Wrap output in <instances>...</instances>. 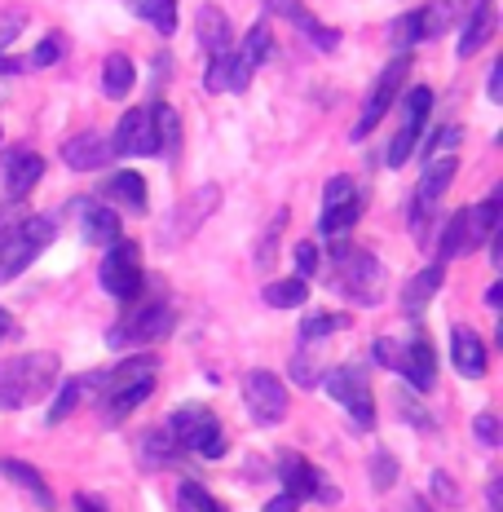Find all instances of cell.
Listing matches in <instances>:
<instances>
[{
    "label": "cell",
    "instance_id": "d6a6232c",
    "mask_svg": "<svg viewBox=\"0 0 503 512\" xmlns=\"http://www.w3.org/2000/svg\"><path fill=\"white\" fill-rule=\"evenodd\" d=\"M181 442L168 429H151L142 437V460H146V468H168V464H177L181 460Z\"/></svg>",
    "mask_w": 503,
    "mask_h": 512
},
{
    "label": "cell",
    "instance_id": "f35d334b",
    "mask_svg": "<svg viewBox=\"0 0 503 512\" xmlns=\"http://www.w3.org/2000/svg\"><path fill=\"white\" fill-rule=\"evenodd\" d=\"M340 327H349V314H309L301 323V340H309V345H318V340H327L331 332H340Z\"/></svg>",
    "mask_w": 503,
    "mask_h": 512
},
{
    "label": "cell",
    "instance_id": "7a4b0ae2",
    "mask_svg": "<svg viewBox=\"0 0 503 512\" xmlns=\"http://www.w3.org/2000/svg\"><path fill=\"white\" fill-rule=\"evenodd\" d=\"M58 384V358L53 354H23L0 362V411H23L31 402L49 398Z\"/></svg>",
    "mask_w": 503,
    "mask_h": 512
},
{
    "label": "cell",
    "instance_id": "681fc988",
    "mask_svg": "<svg viewBox=\"0 0 503 512\" xmlns=\"http://www.w3.org/2000/svg\"><path fill=\"white\" fill-rule=\"evenodd\" d=\"M296 270H301V274H296V279H309V274H314L318 270V248H314V243H296Z\"/></svg>",
    "mask_w": 503,
    "mask_h": 512
},
{
    "label": "cell",
    "instance_id": "f5cc1de1",
    "mask_svg": "<svg viewBox=\"0 0 503 512\" xmlns=\"http://www.w3.org/2000/svg\"><path fill=\"white\" fill-rule=\"evenodd\" d=\"M18 221H23V212H18L14 204H5V208H0V248H5V239L18 230Z\"/></svg>",
    "mask_w": 503,
    "mask_h": 512
},
{
    "label": "cell",
    "instance_id": "ffe728a7",
    "mask_svg": "<svg viewBox=\"0 0 503 512\" xmlns=\"http://www.w3.org/2000/svg\"><path fill=\"white\" fill-rule=\"evenodd\" d=\"M76 217H80V226H84V239H89L93 248H111V243L120 239V212H115V208L93 204V199H80Z\"/></svg>",
    "mask_w": 503,
    "mask_h": 512
},
{
    "label": "cell",
    "instance_id": "5b68a950",
    "mask_svg": "<svg viewBox=\"0 0 503 512\" xmlns=\"http://www.w3.org/2000/svg\"><path fill=\"white\" fill-rule=\"evenodd\" d=\"M168 433L181 442V451H195L203 460H221L230 451L226 433H221V420L208 407H177L173 420H168Z\"/></svg>",
    "mask_w": 503,
    "mask_h": 512
},
{
    "label": "cell",
    "instance_id": "8d00e7d4",
    "mask_svg": "<svg viewBox=\"0 0 503 512\" xmlns=\"http://www.w3.org/2000/svg\"><path fill=\"white\" fill-rule=\"evenodd\" d=\"M270 45H274L270 27H265V23H252V27H248V36H243V45L234 49V53H239V62H243V67L256 71L265 58H270Z\"/></svg>",
    "mask_w": 503,
    "mask_h": 512
},
{
    "label": "cell",
    "instance_id": "52a82bcc",
    "mask_svg": "<svg viewBox=\"0 0 503 512\" xmlns=\"http://www.w3.org/2000/svg\"><path fill=\"white\" fill-rule=\"evenodd\" d=\"M53 234H58V226H53L49 217H23L18 221V230L9 234L5 248H0V283L18 279V274H23L27 265L53 243Z\"/></svg>",
    "mask_w": 503,
    "mask_h": 512
},
{
    "label": "cell",
    "instance_id": "9a60e30c",
    "mask_svg": "<svg viewBox=\"0 0 503 512\" xmlns=\"http://www.w3.org/2000/svg\"><path fill=\"white\" fill-rule=\"evenodd\" d=\"M243 398H248V411L256 424H278L287 415V384L274 376V371H248L243 376Z\"/></svg>",
    "mask_w": 503,
    "mask_h": 512
},
{
    "label": "cell",
    "instance_id": "9c48e42d",
    "mask_svg": "<svg viewBox=\"0 0 503 512\" xmlns=\"http://www.w3.org/2000/svg\"><path fill=\"white\" fill-rule=\"evenodd\" d=\"M411 76V58H406V53H398V58L389 62V67L380 71V80H376V89L367 93V106H362V115H358V124L349 128V137L353 142H362V137L371 133V128H376L384 115H389V106L398 102V89H402V80Z\"/></svg>",
    "mask_w": 503,
    "mask_h": 512
},
{
    "label": "cell",
    "instance_id": "7dc6e473",
    "mask_svg": "<svg viewBox=\"0 0 503 512\" xmlns=\"http://www.w3.org/2000/svg\"><path fill=\"white\" fill-rule=\"evenodd\" d=\"M376 362L380 367H389V371H402V345L393 336H380L376 340Z\"/></svg>",
    "mask_w": 503,
    "mask_h": 512
},
{
    "label": "cell",
    "instance_id": "484cf974",
    "mask_svg": "<svg viewBox=\"0 0 503 512\" xmlns=\"http://www.w3.org/2000/svg\"><path fill=\"white\" fill-rule=\"evenodd\" d=\"M98 389H102V371H89V376H80V380H67V384L58 389V398H53L45 424H62L71 411L80 407L84 398H98Z\"/></svg>",
    "mask_w": 503,
    "mask_h": 512
},
{
    "label": "cell",
    "instance_id": "bcb514c9",
    "mask_svg": "<svg viewBox=\"0 0 503 512\" xmlns=\"http://www.w3.org/2000/svg\"><path fill=\"white\" fill-rule=\"evenodd\" d=\"M428 490H433V499H442L446 508H459V486H455L446 473H433V477H428Z\"/></svg>",
    "mask_w": 503,
    "mask_h": 512
},
{
    "label": "cell",
    "instance_id": "f1b7e54d",
    "mask_svg": "<svg viewBox=\"0 0 503 512\" xmlns=\"http://www.w3.org/2000/svg\"><path fill=\"white\" fill-rule=\"evenodd\" d=\"M477 243H473V221H468V208H459L451 221H446L442 239H437V261H455V256H468Z\"/></svg>",
    "mask_w": 503,
    "mask_h": 512
},
{
    "label": "cell",
    "instance_id": "4fadbf2b",
    "mask_svg": "<svg viewBox=\"0 0 503 512\" xmlns=\"http://www.w3.org/2000/svg\"><path fill=\"white\" fill-rule=\"evenodd\" d=\"M217 208H221V186H195L173 208V217L164 221V243H168V248H173V243H186L190 234H195Z\"/></svg>",
    "mask_w": 503,
    "mask_h": 512
},
{
    "label": "cell",
    "instance_id": "7bdbcfd3",
    "mask_svg": "<svg viewBox=\"0 0 503 512\" xmlns=\"http://www.w3.org/2000/svg\"><path fill=\"white\" fill-rule=\"evenodd\" d=\"M393 482H398V460H393L389 451H376V455H371V486L389 490Z\"/></svg>",
    "mask_w": 503,
    "mask_h": 512
},
{
    "label": "cell",
    "instance_id": "5bb4252c",
    "mask_svg": "<svg viewBox=\"0 0 503 512\" xmlns=\"http://www.w3.org/2000/svg\"><path fill=\"white\" fill-rule=\"evenodd\" d=\"M428 111H433V89H411V93H406L402 128H398V137L389 142V155H384V164H389V168H402L406 159L415 155V142H420V133H424Z\"/></svg>",
    "mask_w": 503,
    "mask_h": 512
},
{
    "label": "cell",
    "instance_id": "277c9868",
    "mask_svg": "<svg viewBox=\"0 0 503 512\" xmlns=\"http://www.w3.org/2000/svg\"><path fill=\"white\" fill-rule=\"evenodd\" d=\"M331 279H336V287L349 296V301H362V305L384 301V265L362 248L331 252Z\"/></svg>",
    "mask_w": 503,
    "mask_h": 512
},
{
    "label": "cell",
    "instance_id": "94428289",
    "mask_svg": "<svg viewBox=\"0 0 503 512\" xmlns=\"http://www.w3.org/2000/svg\"><path fill=\"white\" fill-rule=\"evenodd\" d=\"M124 5H128V9H133V14H137V18H146V14H151V5H155V0H124Z\"/></svg>",
    "mask_w": 503,
    "mask_h": 512
},
{
    "label": "cell",
    "instance_id": "ab89813d",
    "mask_svg": "<svg viewBox=\"0 0 503 512\" xmlns=\"http://www.w3.org/2000/svg\"><path fill=\"white\" fill-rule=\"evenodd\" d=\"M283 226H287V208H278V212H274V221H270V230L261 234V243H256V252H252L256 270H270V265H274V252H278V234H283Z\"/></svg>",
    "mask_w": 503,
    "mask_h": 512
},
{
    "label": "cell",
    "instance_id": "2e32d148",
    "mask_svg": "<svg viewBox=\"0 0 503 512\" xmlns=\"http://www.w3.org/2000/svg\"><path fill=\"white\" fill-rule=\"evenodd\" d=\"M115 155H159V137H155V106H137L128 111L120 128L111 137Z\"/></svg>",
    "mask_w": 503,
    "mask_h": 512
},
{
    "label": "cell",
    "instance_id": "11a10c76",
    "mask_svg": "<svg viewBox=\"0 0 503 512\" xmlns=\"http://www.w3.org/2000/svg\"><path fill=\"white\" fill-rule=\"evenodd\" d=\"M486 93H490V98H503V62H495V67H490V84H486Z\"/></svg>",
    "mask_w": 503,
    "mask_h": 512
},
{
    "label": "cell",
    "instance_id": "6da1fadb",
    "mask_svg": "<svg viewBox=\"0 0 503 512\" xmlns=\"http://www.w3.org/2000/svg\"><path fill=\"white\" fill-rule=\"evenodd\" d=\"M155 389V358H128L120 367L102 371V389H98V402H102V424H120L128 420Z\"/></svg>",
    "mask_w": 503,
    "mask_h": 512
},
{
    "label": "cell",
    "instance_id": "f6af8a7d",
    "mask_svg": "<svg viewBox=\"0 0 503 512\" xmlns=\"http://www.w3.org/2000/svg\"><path fill=\"white\" fill-rule=\"evenodd\" d=\"M23 27H27V14H23V9H0V49L14 45Z\"/></svg>",
    "mask_w": 503,
    "mask_h": 512
},
{
    "label": "cell",
    "instance_id": "7c38bea8",
    "mask_svg": "<svg viewBox=\"0 0 503 512\" xmlns=\"http://www.w3.org/2000/svg\"><path fill=\"white\" fill-rule=\"evenodd\" d=\"M278 482H283L287 495H296L305 504V499H318V504H340V490L323 482V473H318L314 464L305 460V455L296 451H283L278 455Z\"/></svg>",
    "mask_w": 503,
    "mask_h": 512
},
{
    "label": "cell",
    "instance_id": "d6986e66",
    "mask_svg": "<svg viewBox=\"0 0 503 512\" xmlns=\"http://www.w3.org/2000/svg\"><path fill=\"white\" fill-rule=\"evenodd\" d=\"M111 137H102V133H76V137H67L62 142V159H67V168H76V173H93V168H102L106 159H111Z\"/></svg>",
    "mask_w": 503,
    "mask_h": 512
},
{
    "label": "cell",
    "instance_id": "be15d7a7",
    "mask_svg": "<svg viewBox=\"0 0 503 512\" xmlns=\"http://www.w3.org/2000/svg\"><path fill=\"white\" fill-rule=\"evenodd\" d=\"M503 301V287L495 283V287H490V292H486V305H499Z\"/></svg>",
    "mask_w": 503,
    "mask_h": 512
},
{
    "label": "cell",
    "instance_id": "8992f818",
    "mask_svg": "<svg viewBox=\"0 0 503 512\" xmlns=\"http://www.w3.org/2000/svg\"><path fill=\"white\" fill-rule=\"evenodd\" d=\"M327 389L331 402H340V407L349 411L353 429H371L376 424V407H371V384H367V371L358 367V362H345V367L336 371H323V380H318Z\"/></svg>",
    "mask_w": 503,
    "mask_h": 512
},
{
    "label": "cell",
    "instance_id": "3957f363",
    "mask_svg": "<svg viewBox=\"0 0 503 512\" xmlns=\"http://www.w3.org/2000/svg\"><path fill=\"white\" fill-rule=\"evenodd\" d=\"M173 323H177V314H173V305H168V296L164 292H146L142 287V296L128 301V314L111 327V332H106V345L111 349L151 345V340L173 332Z\"/></svg>",
    "mask_w": 503,
    "mask_h": 512
},
{
    "label": "cell",
    "instance_id": "6f0895ef",
    "mask_svg": "<svg viewBox=\"0 0 503 512\" xmlns=\"http://www.w3.org/2000/svg\"><path fill=\"white\" fill-rule=\"evenodd\" d=\"M18 71H27V62H18V58H5V53H0V76H18Z\"/></svg>",
    "mask_w": 503,
    "mask_h": 512
},
{
    "label": "cell",
    "instance_id": "6125c7cd",
    "mask_svg": "<svg viewBox=\"0 0 503 512\" xmlns=\"http://www.w3.org/2000/svg\"><path fill=\"white\" fill-rule=\"evenodd\" d=\"M402 512H433V504H424V499L415 495V499H406V508H402Z\"/></svg>",
    "mask_w": 503,
    "mask_h": 512
},
{
    "label": "cell",
    "instance_id": "ba28073f",
    "mask_svg": "<svg viewBox=\"0 0 503 512\" xmlns=\"http://www.w3.org/2000/svg\"><path fill=\"white\" fill-rule=\"evenodd\" d=\"M98 279H102V292L115 296V301H124V305L133 301V296H142V287H146L142 248H137V243H111V252H106Z\"/></svg>",
    "mask_w": 503,
    "mask_h": 512
},
{
    "label": "cell",
    "instance_id": "b9f144b4",
    "mask_svg": "<svg viewBox=\"0 0 503 512\" xmlns=\"http://www.w3.org/2000/svg\"><path fill=\"white\" fill-rule=\"evenodd\" d=\"M62 53H67V40H62V31H49V36L36 45V53L27 58V67H53Z\"/></svg>",
    "mask_w": 503,
    "mask_h": 512
},
{
    "label": "cell",
    "instance_id": "8fae6325",
    "mask_svg": "<svg viewBox=\"0 0 503 512\" xmlns=\"http://www.w3.org/2000/svg\"><path fill=\"white\" fill-rule=\"evenodd\" d=\"M455 173H459V159H455V155L428 159L420 186H415V199H411V230H415V239H424V221L433 217V208H437V204H442V195L451 190Z\"/></svg>",
    "mask_w": 503,
    "mask_h": 512
},
{
    "label": "cell",
    "instance_id": "4dcf8cb0",
    "mask_svg": "<svg viewBox=\"0 0 503 512\" xmlns=\"http://www.w3.org/2000/svg\"><path fill=\"white\" fill-rule=\"evenodd\" d=\"M0 477H9L14 486H23L40 508H53V490H49V482H45V477H40L27 460H0Z\"/></svg>",
    "mask_w": 503,
    "mask_h": 512
},
{
    "label": "cell",
    "instance_id": "91938a15",
    "mask_svg": "<svg viewBox=\"0 0 503 512\" xmlns=\"http://www.w3.org/2000/svg\"><path fill=\"white\" fill-rule=\"evenodd\" d=\"M76 512H106V508L93 495H76Z\"/></svg>",
    "mask_w": 503,
    "mask_h": 512
},
{
    "label": "cell",
    "instance_id": "c3c4849f",
    "mask_svg": "<svg viewBox=\"0 0 503 512\" xmlns=\"http://www.w3.org/2000/svg\"><path fill=\"white\" fill-rule=\"evenodd\" d=\"M473 433H477L481 446H499V420L490 411H481L477 420H473Z\"/></svg>",
    "mask_w": 503,
    "mask_h": 512
},
{
    "label": "cell",
    "instance_id": "ee69618b",
    "mask_svg": "<svg viewBox=\"0 0 503 512\" xmlns=\"http://www.w3.org/2000/svg\"><path fill=\"white\" fill-rule=\"evenodd\" d=\"M146 23H155L159 36H173L177 31V0H155L151 14H146Z\"/></svg>",
    "mask_w": 503,
    "mask_h": 512
},
{
    "label": "cell",
    "instance_id": "f907efd6",
    "mask_svg": "<svg viewBox=\"0 0 503 512\" xmlns=\"http://www.w3.org/2000/svg\"><path fill=\"white\" fill-rule=\"evenodd\" d=\"M415 45V27H411V14H402L398 23H393V49H411Z\"/></svg>",
    "mask_w": 503,
    "mask_h": 512
},
{
    "label": "cell",
    "instance_id": "ac0fdd59",
    "mask_svg": "<svg viewBox=\"0 0 503 512\" xmlns=\"http://www.w3.org/2000/svg\"><path fill=\"white\" fill-rule=\"evenodd\" d=\"M402 376L411 389H433L437 384V354H433V340L424 332H415L411 345H402Z\"/></svg>",
    "mask_w": 503,
    "mask_h": 512
},
{
    "label": "cell",
    "instance_id": "836d02e7",
    "mask_svg": "<svg viewBox=\"0 0 503 512\" xmlns=\"http://www.w3.org/2000/svg\"><path fill=\"white\" fill-rule=\"evenodd\" d=\"M133 58L128 53H111V58L102 62V93L106 98H128L133 93Z\"/></svg>",
    "mask_w": 503,
    "mask_h": 512
},
{
    "label": "cell",
    "instance_id": "1f68e13d",
    "mask_svg": "<svg viewBox=\"0 0 503 512\" xmlns=\"http://www.w3.org/2000/svg\"><path fill=\"white\" fill-rule=\"evenodd\" d=\"M499 208H503V190L495 186L477 208H468V221H473V243H490L499 234Z\"/></svg>",
    "mask_w": 503,
    "mask_h": 512
},
{
    "label": "cell",
    "instance_id": "cb8c5ba5",
    "mask_svg": "<svg viewBox=\"0 0 503 512\" xmlns=\"http://www.w3.org/2000/svg\"><path fill=\"white\" fill-rule=\"evenodd\" d=\"M451 362L459 376H468V380L486 376V345H481V336L473 327H455L451 332Z\"/></svg>",
    "mask_w": 503,
    "mask_h": 512
},
{
    "label": "cell",
    "instance_id": "f546056e",
    "mask_svg": "<svg viewBox=\"0 0 503 512\" xmlns=\"http://www.w3.org/2000/svg\"><path fill=\"white\" fill-rule=\"evenodd\" d=\"M455 5L451 0H433V5H420V9H411V27H415V40H433V36H442L446 27L455 23Z\"/></svg>",
    "mask_w": 503,
    "mask_h": 512
},
{
    "label": "cell",
    "instance_id": "816d5d0a",
    "mask_svg": "<svg viewBox=\"0 0 503 512\" xmlns=\"http://www.w3.org/2000/svg\"><path fill=\"white\" fill-rule=\"evenodd\" d=\"M402 411H406V420L415 424V429H424V433H433V420H428V415L415 407V393H402Z\"/></svg>",
    "mask_w": 503,
    "mask_h": 512
},
{
    "label": "cell",
    "instance_id": "680465c9",
    "mask_svg": "<svg viewBox=\"0 0 503 512\" xmlns=\"http://www.w3.org/2000/svg\"><path fill=\"white\" fill-rule=\"evenodd\" d=\"M14 332H18V327H14V318H9V309H0V345H5Z\"/></svg>",
    "mask_w": 503,
    "mask_h": 512
},
{
    "label": "cell",
    "instance_id": "db71d44e",
    "mask_svg": "<svg viewBox=\"0 0 503 512\" xmlns=\"http://www.w3.org/2000/svg\"><path fill=\"white\" fill-rule=\"evenodd\" d=\"M296 508H301V499L287 495V490H283L278 499H270V504H265V512H296Z\"/></svg>",
    "mask_w": 503,
    "mask_h": 512
},
{
    "label": "cell",
    "instance_id": "83f0119b",
    "mask_svg": "<svg viewBox=\"0 0 503 512\" xmlns=\"http://www.w3.org/2000/svg\"><path fill=\"white\" fill-rule=\"evenodd\" d=\"M102 199H106V208H128V212H142L146 208V181L137 177V173H115L111 181L102 186Z\"/></svg>",
    "mask_w": 503,
    "mask_h": 512
},
{
    "label": "cell",
    "instance_id": "74e56055",
    "mask_svg": "<svg viewBox=\"0 0 503 512\" xmlns=\"http://www.w3.org/2000/svg\"><path fill=\"white\" fill-rule=\"evenodd\" d=\"M327 362H318V349L309 345V340H301V349L292 354V380L301 384V389H314L318 380H323Z\"/></svg>",
    "mask_w": 503,
    "mask_h": 512
},
{
    "label": "cell",
    "instance_id": "d590c367",
    "mask_svg": "<svg viewBox=\"0 0 503 512\" xmlns=\"http://www.w3.org/2000/svg\"><path fill=\"white\" fill-rule=\"evenodd\" d=\"M261 301L270 309H296V305L309 301V283L305 279H278V283H270L261 292Z\"/></svg>",
    "mask_w": 503,
    "mask_h": 512
},
{
    "label": "cell",
    "instance_id": "60d3db41",
    "mask_svg": "<svg viewBox=\"0 0 503 512\" xmlns=\"http://www.w3.org/2000/svg\"><path fill=\"white\" fill-rule=\"evenodd\" d=\"M177 512H226L199 482H181L177 490Z\"/></svg>",
    "mask_w": 503,
    "mask_h": 512
},
{
    "label": "cell",
    "instance_id": "9f6ffc18",
    "mask_svg": "<svg viewBox=\"0 0 503 512\" xmlns=\"http://www.w3.org/2000/svg\"><path fill=\"white\" fill-rule=\"evenodd\" d=\"M486 499H490V508H503V482H499V477H490V486H486Z\"/></svg>",
    "mask_w": 503,
    "mask_h": 512
},
{
    "label": "cell",
    "instance_id": "7402d4cb",
    "mask_svg": "<svg viewBox=\"0 0 503 512\" xmlns=\"http://www.w3.org/2000/svg\"><path fill=\"white\" fill-rule=\"evenodd\" d=\"M195 36L208 58H217V53H230L234 49V31H230V18L221 14V5H199L195 14Z\"/></svg>",
    "mask_w": 503,
    "mask_h": 512
},
{
    "label": "cell",
    "instance_id": "e575fe53",
    "mask_svg": "<svg viewBox=\"0 0 503 512\" xmlns=\"http://www.w3.org/2000/svg\"><path fill=\"white\" fill-rule=\"evenodd\" d=\"M155 137H159V159H173L181 146V120L168 102L155 106Z\"/></svg>",
    "mask_w": 503,
    "mask_h": 512
},
{
    "label": "cell",
    "instance_id": "e0dca14e",
    "mask_svg": "<svg viewBox=\"0 0 503 512\" xmlns=\"http://www.w3.org/2000/svg\"><path fill=\"white\" fill-rule=\"evenodd\" d=\"M499 27V14H495V0H473L464 14V31H459V58H473L490 45V36H495Z\"/></svg>",
    "mask_w": 503,
    "mask_h": 512
},
{
    "label": "cell",
    "instance_id": "d4e9b609",
    "mask_svg": "<svg viewBox=\"0 0 503 512\" xmlns=\"http://www.w3.org/2000/svg\"><path fill=\"white\" fill-rule=\"evenodd\" d=\"M45 177V159H40L36 151H9L5 159V190L9 199H23L31 195V186Z\"/></svg>",
    "mask_w": 503,
    "mask_h": 512
},
{
    "label": "cell",
    "instance_id": "30bf717a",
    "mask_svg": "<svg viewBox=\"0 0 503 512\" xmlns=\"http://www.w3.org/2000/svg\"><path fill=\"white\" fill-rule=\"evenodd\" d=\"M362 217V190L353 177H331L323 190V217H318V230L327 239H340V234L353 230V221Z\"/></svg>",
    "mask_w": 503,
    "mask_h": 512
},
{
    "label": "cell",
    "instance_id": "44dd1931",
    "mask_svg": "<svg viewBox=\"0 0 503 512\" xmlns=\"http://www.w3.org/2000/svg\"><path fill=\"white\" fill-rule=\"evenodd\" d=\"M265 9H274L278 18H287V23H296L305 31L309 40H314V49H336L340 45V31L336 27H323L314 14L301 5V0H265Z\"/></svg>",
    "mask_w": 503,
    "mask_h": 512
},
{
    "label": "cell",
    "instance_id": "603a6c76",
    "mask_svg": "<svg viewBox=\"0 0 503 512\" xmlns=\"http://www.w3.org/2000/svg\"><path fill=\"white\" fill-rule=\"evenodd\" d=\"M442 283H446V265H442V261H437V265H424V270L402 287V296H398L402 314H406V318H420V314H424V305L433 301L437 292H442Z\"/></svg>",
    "mask_w": 503,
    "mask_h": 512
},
{
    "label": "cell",
    "instance_id": "4316f807",
    "mask_svg": "<svg viewBox=\"0 0 503 512\" xmlns=\"http://www.w3.org/2000/svg\"><path fill=\"white\" fill-rule=\"evenodd\" d=\"M248 80H252V71L243 67L234 49L208 58V80H203V84H208V93H221V89H226V93H243V89H248Z\"/></svg>",
    "mask_w": 503,
    "mask_h": 512
}]
</instances>
